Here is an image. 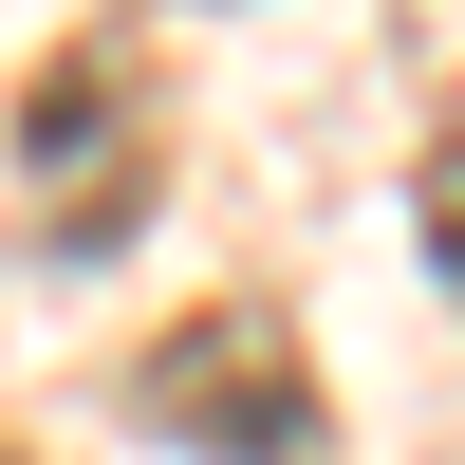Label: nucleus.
I'll use <instances>...</instances> for the list:
<instances>
[{
	"instance_id": "obj_1",
	"label": "nucleus",
	"mask_w": 465,
	"mask_h": 465,
	"mask_svg": "<svg viewBox=\"0 0 465 465\" xmlns=\"http://www.w3.org/2000/svg\"><path fill=\"white\" fill-rule=\"evenodd\" d=\"M131 429L149 447H205V465H298L335 410H317V354H298L280 298H205V317H168L131 354Z\"/></svg>"
},
{
	"instance_id": "obj_2",
	"label": "nucleus",
	"mask_w": 465,
	"mask_h": 465,
	"mask_svg": "<svg viewBox=\"0 0 465 465\" xmlns=\"http://www.w3.org/2000/svg\"><path fill=\"white\" fill-rule=\"evenodd\" d=\"M19 186H37V242H74V261L149 223V94H131L112 37L37 56V94H19Z\"/></svg>"
},
{
	"instance_id": "obj_3",
	"label": "nucleus",
	"mask_w": 465,
	"mask_h": 465,
	"mask_svg": "<svg viewBox=\"0 0 465 465\" xmlns=\"http://www.w3.org/2000/svg\"><path fill=\"white\" fill-rule=\"evenodd\" d=\"M410 223H429V280L465 298V112L429 131V168H410Z\"/></svg>"
},
{
	"instance_id": "obj_4",
	"label": "nucleus",
	"mask_w": 465,
	"mask_h": 465,
	"mask_svg": "<svg viewBox=\"0 0 465 465\" xmlns=\"http://www.w3.org/2000/svg\"><path fill=\"white\" fill-rule=\"evenodd\" d=\"M0 465H19V447H0Z\"/></svg>"
}]
</instances>
